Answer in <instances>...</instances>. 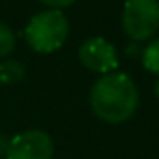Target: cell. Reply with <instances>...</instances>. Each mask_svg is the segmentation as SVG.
Instances as JSON below:
<instances>
[{
	"mask_svg": "<svg viewBox=\"0 0 159 159\" xmlns=\"http://www.w3.org/2000/svg\"><path fill=\"white\" fill-rule=\"evenodd\" d=\"M139 107V90L125 73H107L99 77L90 90L92 112L107 124L127 122Z\"/></svg>",
	"mask_w": 159,
	"mask_h": 159,
	"instance_id": "cell-1",
	"label": "cell"
},
{
	"mask_svg": "<svg viewBox=\"0 0 159 159\" xmlns=\"http://www.w3.org/2000/svg\"><path fill=\"white\" fill-rule=\"evenodd\" d=\"M67 34L69 21L60 10H45L36 13L25 28V39L28 47L41 54L58 51L67 39Z\"/></svg>",
	"mask_w": 159,
	"mask_h": 159,
	"instance_id": "cell-2",
	"label": "cell"
},
{
	"mask_svg": "<svg viewBox=\"0 0 159 159\" xmlns=\"http://www.w3.org/2000/svg\"><path fill=\"white\" fill-rule=\"evenodd\" d=\"M122 26L135 43L153 38L159 30V0H125Z\"/></svg>",
	"mask_w": 159,
	"mask_h": 159,
	"instance_id": "cell-3",
	"label": "cell"
},
{
	"mask_svg": "<svg viewBox=\"0 0 159 159\" xmlns=\"http://www.w3.org/2000/svg\"><path fill=\"white\" fill-rule=\"evenodd\" d=\"M52 139L41 129H26L11 137L6 159H52Z\"/></svg>",
	"mask_w": 159,
	"mask_h": 159,
	"instance_id": "cell-4",
	"label": "cell"
},
{
	"mask_svg": "<svg viewBox=\"0 0 159 159\" xmlns=\"http://www.w3.org/2000/svg\"><path fill=\"white\" fill-rule=\"evenodd\" d=\"M79 60L86 69L101 75L112 73L118 67V52L114 45L99 36L83 41L81 49H79Z\"/></svg>",
	"mask_w": 159,
	"mask_h": 159,
	"instance_id": "cell-5",
	"label": "cell"
},
{
	"mask_svg": "<svg viewBox=\"0 0 159 159\" xmlns=\"http://www.w3.org/2000/svg\"><path fill=\"white\" fill-rule=\"evenodd\" d=\"M25 77V66L17 60L0 62V84H15Z\"/></svg>",
	"mask_w": 159,
	"mask_h": 159,
	"instance_id": "cell-6",
	"label": "cell"
},
{
	"mask_svg": "<svg viewBox=\"0 0 159 159\" xmlns=\"http://www.w3.org/2000/svg\"><path fill=\"white\" fill-rule=\"evenodd\" d=\"M142 66L150 71L159 75V38L152 39L142 51Z\"/></svg>",
	"mask_w": 159,
	"mask_h": 159,
	"instance_id": "cell-7",
	"label": "cell"
},
{
	"mask_svg": "<svg viewBox=\"0 0 159 159\" xmlns=\"http://www.w3.org/2000/svg\"><path fill=\"white\" fill-rule=\"evenodd\" d=\"M13 49H15V34H13V30L8 25L0 23V58L8 56Z\"/></svg>",
	"mask_w": 159,
	"mask_h": 159,
	"instance_id": "cell-8",
	"label": "cell"
},
{
	"mask_svg": "<svg viewBox=\"0 0 159 159\" xmlns=\"http://www.w3.org/2000/svg\"><path fill=\"white\" fill-rule=\"evenodd\" d=\"M41 4H45L47 8H51V10H60L62 11V8H67V6H71L75 0H39Z\"/></svg>",
	"mask_w": 159,
	"mask_h": 159,
	"instance_id": "cell-9",
	"label": "cell"
},
{
	"mask_svg": "<svg viewBox=\"0 0 159 159\" xmlns=\"http://www.w3.org/2000/svg\"><path fill=\"white\" fill-rule=\"evenodd\" d=\"M10 142H11V139L8 135H0V159H6L8 150H10Z\"/></svg>",
	"mask_w": 159,
	"mask_h": 159,
	"instance_id": "cell-10",
	"label": "cell"
},
{
	"mask_svg": "<svg viewBox=\"0 0 159 159\" xmlns=\"http://www.w3.org/2000/svg\"><path fill=\"white\" fill-rule=\"evenodd\" d=\"M153 94H155V98H157V101H159V79H157V83H155V86H153Z\"/></svg>",
	"mask_w": 159,
	"mask_h": 159,
	"instance_id": "cell-11",
	"label": "cell"
}]
</instances>
